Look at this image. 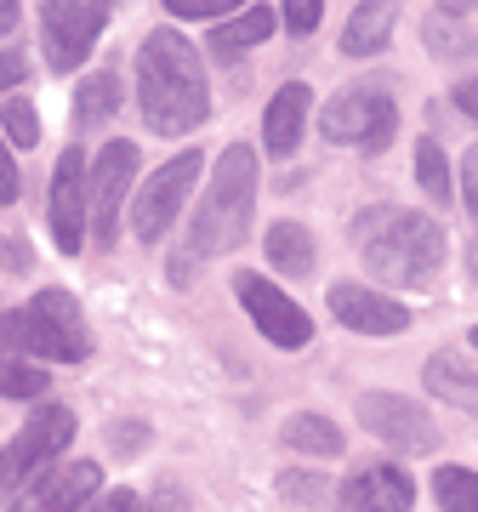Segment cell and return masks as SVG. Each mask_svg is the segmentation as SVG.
Here are the masks:
<instances>
[{
	"label": "cell",
	"instance_id": "cell-1",
	"mask_svg": "<svg viewBox=\"0 0 478 512\" xmlns=\"http://www.w3.org/2000/svg\"><path fill=\"white\" fill-rule=\"evenodd\" d=\"M137 109H143L148 131L160 137H183L211 114V92H205V63L177 29H154L137 52Z\"/></svg>",
	"mask_w": 478,
	"mask_h": 512
},
{
	"label": "cell",
	"instance_id": "cell-2",
	"mask_svg": "<svg viewBox=\"0 0 478 512\" xmlns=\"http://www.w3.org/2000/svg\"><path fill=\"white\" fill-rule=\"evenodd\" d=\"M251 217H257V148L251 143H228L222 160L211 165V188H205L194 228H188V251L171 262L177 285H188L194 262L222 251H239L251 239Z\"/></svg>",
	"mask_w": 478,
	"mask_h": 512
},
{
	"label": "cell",
	"instance_id": "cell-3",
	"mask_svg": "<svg viewBox=\"0 0 478 512\" xmlns=\"http://www.w3.org/2000/svg\"><path fill=\"white\" fill-rule=\"evenodd\" d=\"M359 256L376 279L410 285V291H433V279L444 268V228L427 211H399V205H376L353 228Z\"/></svg>",
	"mask_w": 478,
	"mask_h": 512
},
{
	"label": "cell",
	"instance_id": "cell-4",
	"mask_svg": "<svg viewBox=\"0 0 478 512\" xmlns=\"http://www.w3.org/2000/svg\"><path fill=\"white\" fill-rule=\"evenodd\" d=\"M0 348L29 353V359L74 365V359L92 353V336H86V319H80L69 291H40L29 308L0 313Z\"/></svg>",
	"mask_w": 478,
	"mask_h": 512
},
{
	"label": "cell",
	"instance_id": "cell-5",
	"mask_svg": "<svg viewBox=\"0 0 478 512\" xmlns=\"http://www.w3.org/2000/svg\"><path fill=\"white\" fill-rule=\"evenodd\" d=\"M319 131L331 137V143H359V148H387L393 143V131H399V109H393V97L382 86H342V92L325 103L319 114Z\"/></svg>",
	"mask_w": 478,
	"mask_h": 512
},
{
	"label": "cell",
	"instance_id": "cell-6",
	"mask_svg": "<svg viewBox=\"0 0 478 512\" xmlns=\"http://www.w3.org/2000/svg\"><path fill=\"white\" fill-rule=\"evenodd\" d=\"M109 23V0H40V52L57 74L80 69Z\"/></svg>",
	"mask_w": 478,
	"mask_h": 512
},
{
	"label": "cell",
	"instance_id": "cell-7",
	"mask_svg": "<svg viewBox=\"0 0 478 512\" xmlns=\"http://www.w3.org/2000/svg\"><path fill=\"white\" fill-rule=\"evenodd\" d=\"M200 148H183L171 165H160L154 177H148V188L131 200V234L143 239V245H160V239L171 234V222H177V211H183V200L194 194V183H200Z\"/></svg>",
	"mask_w": 478,
	"mask_h": 512
},
{
	"label": "cell",
	"instance_id": "cell-8",
	"mask_svg": "<svg viewBox=\"0 0 478 512\" xmlns=\"http://www.w3.org/2000/svg\"><path fill=\"white\" fill-rule=\"evenodd\" d=\"M69 439H74V410H63V404L35 410V416H29V427H23L18 439L6 444V456H0V490L18 495L23 484L46 467V461L69 450Z\"/></svg>",
	"mask_w": 478,
	"mask_h": 512
},
{
	"label": "cell",
	"instance_id": "cell-9",
	"mask_svg": "<svg viewBox=\"0 0 478 512\" xmlns=\"http://www.w3.org/2000/svg\"><path fill=\"white\" fill-rule=\"evenodd\" d=\"M131 177H137V143H126V137L103 143V154L86 171V205H92L97 245L120 239V200L131 194Z\"/></svg>",
	"mask_w": 478,
	"mask_h": 512
},
{
	"label": "cell",
	"instance_id": "cell-10",
	"mask_svg": "<svg viewBox=\"0 0 478 512\" xmlns=\"http://www.w3.org/2000/svg\"><path fill=\"white\" fill-rule=\"evenodd\" d=\"M234 296H239V308L257 319V330L274 342V348H308L313 342L308 308L291 302L279 285H268V279H257V274H234Z\"/></svg>",
	"mask_w": 478,
	"mask_h": 512
},
{
	"label": "cell",
	"instance_id": "cell-11",
	"mask_svg": "<svg viewBox=\"0 0 478 512\" xmlns=\"http://www.w3.org/2000/svg\"><path fill=\"white\" fill-rule=\"evenodd\" d=\"M359 421H365L382 444H393L399 456H427V450L439 444L433 416H427L416 399H399V393H365V399H359Z\"/></svg>",
	"mask_w": 478,
	"mask_h": 512
},
{
	"label": "cell",
	"instance_id": "cell-12",
	"mask_svg": "<svg viewBox=\"0 0 478 512\" xmlns=\"http://www.w3.org/2000/svg\"><path fill=\"white\" fill-rule=\"evenodd\" d=\"M86 148H63V160L52 171V239L57 251L74 256L86 245Z\"/></svg>",
	"mask_w": 478,
	"mask_h": 512
},
{
	"label": "cell",
	"instance_id": "cell-13",
	"mask_svg": "<svg viewBox=\"0 0 478 512\" xmlns=\"http://www.w3.org/2000/svg\"><path fill=\"white\" fill-rule=\"evenodd\" d=\"M331 313L348 330H359V336H399V330H410V308H405V302L370 291V285H348V279L331 285Z\"/></svg>",
	"mask_w": 478,
	"mask_h": 512
},
{
	"label": "cell",
	"instance_id": "cell-14",
	"mask_svg": "<svg viewBox=\"0 0 478 512\" xmlns=\"http://www.w3.org/2000/svg\"><path fill=\"white\" fill-rule=\"evenodd\" d=\"M308 103H313V92L302 86V80H291V86H279V92H274V103H268V114H262V143H268V154L291 160L296 148H302Z\"/></svg>",
	"mask_w": 478,
	"mask_h": 512
},
{
	"label": "cell",
	"instance_id": "cell-15",
	"mask_svg": "<svg viewBox=\"0 0 478 512\" xmlns=\"http://www.w3.org/2000/svg\"><path fill=\"white\" fill-rule=\"evenodd\" d=\"M97 461H74V467H52L46 478L29 484V501L35 507H80V501H92L97 495Z\"/></svg>",
	"mask_w": 478,
	"mask_h": 512
},
{
	"label": "cell",
	"instance_id": "cell-16",
	"mask_svg": "<svg viewBox=\"0 0 478 512\" xmlns=\"http://www.w3.org/2000/svg\"><path fill=\"white\" fill-rule=\"evenodd\" d=\"M342 501L348 507H410L416 501V484L399 467H365L359 478L342 484Z\"/></svg>",
	"mask_w": 478,
	"mask_h": 512
},
{
	"label": "cell",
	"instance_id": "cell-17",
	"mask_svg": "<svg viewBox=\"0 0 478 512\" xmlns=\"http://www.w3.org/2000/svg\"><path fill=\"white\" fill-rule=\"evenodd\" d=\"M393 0H365L359 12L348 18V29H342V52L348 57H376L393 40Z\"/></svg>",
	"mask_w": 478,
	"mask_h": 512
},
{
	"label": "cell",
	"instance_id": "cell-18",
	"mask_svg": "<svg viewBox=\"0 0 478 512\" xmlns=\"http://www.w3.org/2000/svg\"><path fill=\"white\" fill-rule=\"evenodd\" d=\"M427 387L439 393V399L461 404V410H473L478 416V370L461 359V353H433L427 359Z\"/></svg>",
	"mask_w": 478,
	"mask_h": 512
},
{
	"label": "cell",
	"instance_id": "cell-19",
	"mask_svg": "<svg viewBox=\"0 0 478 512\" xmlns=\"http://www.w3.org/2000/svg\"><path fill=\"white\" fill-rule=\"evenodd\" d=\"M279 439L302 450V456H342V427L331 416H319V410H296L285 427H279Z\"/></svg>",
	"mask_w": 478,
	"mask_h": 512
},
{
	"label": "cell",
	"instance_id": "cell-20",
	"mask_svg": "<svg viewBox=\"0 0 478 512\" xmlns=\"http://www.w3.org/2000/svg\"><path fill=\"white\" fill-rule=\"evenodd\" d=\"M262 251H268V262H274L279 274H313V234L302 228V222H274L268 228V239H262Z\"/></svg>",
	"mask_w": 478,
	"mask_h": 512
},
{
	"label": "cell",
	"instance_id": "cell-21",
	"mask_svg": "<svg viewBox=\"0 0 478 512\" xmlns=\"http://www.w3.org/2000/svg\"><path fill=\"white\" fill-rule=\"evenodd\" d=\"M274 12L268 6H257V12H239V18H222L217 29H211V52L217 57H234L245 52V46H262V40L274 35Z\"/></svg>",
	"mask_w": 478,
	"mask_h": 512
},
{
	"label": "cell",
	"instance_id": "cell-22",
	"mask_svg": "<svg viewBox=\"0 0 478 512\" xmlns=\"http://www.w3.org/2000/svg\"><path fill=\"white\" fill-rule=\"evenodd\" d=\"M114 109H120V80H114V74H92V80L74 92V103H69L74 131H97Z\"/></svg>",
	"mask_w": 478,
	"mask_h": 512
},
{
	"label": "cell",
	"instance_id": "cell-23",
	"mask_svg": "<svg viewBox=\"0 0 478 512\" xmlns=\"http://www.w3.org/2000/svg\"><path fill=\"white\" fill-rule=\"evenodd\" d=\"M433 495L450 512H478V473H467V467H439L433 473Z\"/></svg>",
	"mask_w": 478,
	"mask_h": 512
},
{
	"label": "cell",
	"instance_id": "cell-24",
	"mask_svg": "<svg viewBox=\"0 0 478 512\" xmlns=\"http://www.w3.org/2000/svg\"><path fill=\"white\" fill-rule=\"evenodd\" d=\"M416 183H422L427 200H450V165H444V148L433 143V137H422L416 143Z\"/></svg>",
	"mask_w": 478,
	"mask_h": 512
},
{
	"label": "cell",
	"instance_id": "cell-25",
	"mask_svg": "<svg viewBox=\"0 0 478 512\" xmlns=\"http://www.w3.org/2000/svg\"><path fill=\"white\" fill-rule=\"evenodd\" d=\"M40 387H46V370H40L29 353H18V359H0V393H6V399H35Z\"/></svg>",
	"mask_w": 478,
	"mask_h": 512
},
{
	"label": "cell",
	"instance_id": "cell-26",
	"mask_svg": "<svg viewBox=\"0 0 478 512\" xmlns=\"http://www.w3.org/2000/svg\"><path fill=\"white\" fill-rule=\"evenodd\" d=\"M0 126H6L12 148H35L40 143V114H35L29 97H6V103H0Z\"/></svg>",
	"mask_w": 478,
	"mask_h": 512
},
{
	"label": "cell",
	"instance_id": "cell-27",
	"mask_svg": "<svg viewBox=\"0 0 478 512\" xmlns=\"http://www.w3.org/2000/svg\"><path fill=\"white\" fill-rule=\"evenodd\" d=\"M427 46H433V52L450 63V57H467V52H473V35H467V29L450 18V12H433V18H427Z\"/></svg>",
	"mask_w": 478,
	"mask_h": 512
},
{
	"label": "cell",
	"instance_id": "cell-28",
	"mask_svg": "<svg viewBox=\"0 0 478 512\" xmlns=\"http://www.w3.org/2000/svg\"><path fill=\"white\" fill-rule=\"evenodd\" d=\"M245 0H166V12L171 18H183V23H194V18H228V12H239Z\"/></svg>",
	"mask_w": 478,
	"mask_h": 512
},
{
	"label": "cell",
	"instance_id": "cell-29",
	"mask_svg": "<svg viewBox=\"0 0 478 512\" xmlns=\"http://www.w3.org/2000/svg\"><path fill=\"white\" fill-rule=\"evenodd\" d=\"M319 6H325V0H285V29H291L296 40L313 35V29H319Z\"/></svg>",
	"mask_w": 478,
	"mask_h": 512
},
{
	"label": "cell",
	"instance_id": "cell-30",
	"mask_svg": "<svg viewBox=\"0 0 478 512\" xmlns=\"http://www.w3.org/2000/svg\"><path fill=\"white\" fill-rule=\"evenodd\" d=\"M461 200H467V211L478 222V148H467V165H461Z\"/></svg>",
	"mask_w": 478,
	"mask_h": 512
},
{
	"label": "cell",
	"instance_id": "cell-31",
	"mask_svg": "<svg viewBox=\"0 0 478 512\" xmlns=\"http://www.w3.org/2000/svg\"><path fill=\"white\" fill-rule=\"evenodd\" d=\"M18 200V160H12V148L0 143V205Z\"/></svg>",
	"mask_w": 478,
	"mask_h": 512
},
{
	"label": "cell",
	"instance_id": "cell-32",
	"mask_svg": "<svg viewBox=\"0 0 478 512\" xmlns=\"http://www.w3.org/2000/svg\"><path fill=\"white\" fill-rule=\"evenodd\" d=\"M450 103H456L467 120H478V74H467V80H461L456 92H450Z\"/></svg>",
	"mask_w": 478,
	"mask_h": 512
},
{
	"label": "cell",
	"instance_id": "cell-33",
	"mask_svg": "<svg viewBox=\"0 0 478 512\" xmlns=\"http://www.w3.org/2000/svg\"><path fill=\"white\" fill-rule=\"evenodd\" d=\"M23 74H29V57H23V52H6V63H0V92H12Z\"/></svg>",
	"mask_w": 478,
	"mask_h": 512
},
{
	"label": "cell",
	"instance_id": "cell-34",
	"mask_svg": "<svg viewBox=\"0 0 478 512\" xmlns=\"http://www.w3.org/2000/svg\"><path fill=\"white\" fill-rule=\"evenodd\" d=\"M285 495H325V484H319V478H285Z\"/></svg>",
	"mask_w": 478,
	"mask_h": 512
},
{
	"label": "cell",
	"instance_id": "cell-35",
	"mask_svg": "<svg viewBox=\"0 0 478 512\" xmlns=\"http://www.w3.org/2000/svg\"><path fill=\"white\" fill-rule=\"evenodd\" d=\"M18 29V0H0V35H12Z\"/></svg>",
	"mask_w": 478,
	"mask_h": 512
},
{
	"label": "cell",
	"instance_id": "cell-36",
	"mask_svg": "<svg viewBox=\"0 0 478 512\" xmlns=\"http://www.w3.org/2000/svg\"><path fill=\"white\" fill-rule=\"evenodd\" d=\"M467 268H473V279H478V239H473V251H467Z\"/></svg>",
	"mask_w": 478,
	"mask_h": 512
},
{
	"label": "cell",
	"instance_id": "cell-37",
	"mask_svg": "<svg viewBox=\"0 0 478 512\" xmlns=\"http://www.w3.org/2000/svg\"><path fill=\"white\" fill-rule=\"evenodd\" d=\"M473 348H478V325H473Z\"/></svg>",
	"mask_w": 478,
	"mask_h": 512
}]
</instances>
